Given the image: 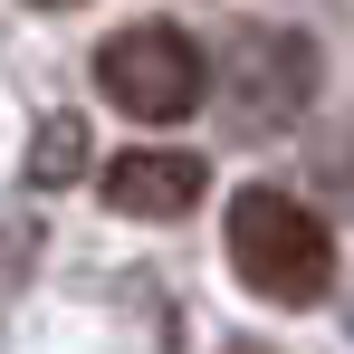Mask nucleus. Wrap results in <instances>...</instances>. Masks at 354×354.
I'll return each mask as SVG.
<instances>
[{"label":"nucleus","mask_w":354,"mask_h":354,"mask_svg":"<svg viewBox=\"0 0 354 354\" xmlns=\"http://www.w3.org/2000/svg\"><path fill=\"white\" fill-rule=\"evenodd\" d=\"M239 124H288L306 115V96H316V48L297 39V29H249L239 39Z\"/></svg>","instance_id":"obj_3"},{"label":"nucleus","mask_w":354,"mask_h":354,"mask_svg":"<svg viewBox=\"0 0 354 354\" xmlns=\"http://www.w3.org/2000/svg\"><path fill=\"white\" fill-rule=\"evenodd\" d=\"M201 192H211V163H192L173 144H134L106 163V211H124V221H182Z\"/></svg>","instance_id":"obj_4"},{"label":"nucleus","mask_w":354,"mask_h":354,"mask_svg":"<svg viewBox=\"0 0 354 354\" xmlns=\"http://www.w3.org/2000/svg\"><path fill=\"white\" fill-rule=\"evenodd\" d=\"M86 163H96L86 115H39V134H29V182H39V192H58V182H77Z\"/></svg>","instance_id":"obj_5"},{"label":"nucleus","mask_w":354,"mask_h":354,"mask_svg":"<svg viewBox=\"0 0 354 354\" xmlns=\"http://www.w3.org/2000/svg\"><path fill=\"white\" fill-rule=\"evenodd\" d=\"M39 10H77V0H39Z\"/></svg>","instance_id":"obj_7"},{"label":"nucleus","mask_w":354,"mask_h":354,"mask_svg":"<svg viewBox=\"0 0 354 354\" xmlns=\"http://www.w3.org/2000/svg\"><path fill=\"white\" fill-rule=\"evenodd\" d=\"M29 259H39V221H19V211H0V297L29 278Z\"/></svg>","instance_id":"obj_6"},{"label":"nucleus","mask_w":354,"mask_h":354,"mask_svg":"<svg viewBox=\"0 0 354 354\" xmlns=\"http://www.w3.org/2000/svg\"><path fill=\"white\" fill-rule=\"evenodd\" d=\"M96 86L134 124H182V115H201V96H211V58L182 39L173 19H134V29H115L96 48Z\"/></svg>","instance_id":"obj_2"},{"label":"nucleus","mask_w":354,"mask_h":354,"mask_svg":"<svg viewBox=\"0 0 354 354\" xmlns=\"http://www.w3.org/2000/svg\"><path fill=\"white\" fill-rule=\"evenodd\" d=\"M230 268H239V288L268 297V306H316L335 288V230L297 192L249 182V192H230Z\"/></svg>","instance_id":"obj_1"}]
</instances>
